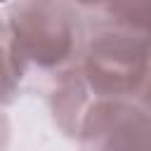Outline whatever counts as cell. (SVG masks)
Segmentation results:
<instances>
[{"mask_svg": "<svg viewBox=\"0 0 151 151\" xmlns=\"http://www.w3.org/2000/svg\"><path fill=\"white\" fill-rule=\"evenodd\" d=\"M7 142V120H5V116H2V111H0V146Z\"/></svg>", "mask_w": 151, "mask_h": 151, "instance_id": "cell-9", "label": "cell"}, {"mask_svg": "<svg viewBox=\"0 0 151 151\" xmlns=\"http://www.w3.org/2000/svg\"><path fill=\"white\" fill-rule=\"evenodd\" d=\"M12 52L21 76H54L80 59L85 26L68 0H14L7 9Z\"/></svg>", "mask_w": 151, "mask_h": 151, "instance_id": "cell-1", "label": "cell"}, {"mask_svg": "<svg viewBox=\"0 0 151 151\" xmlns=\"http://www.w3.org/2000/svg\"><path fill=\"white\" fill-rule=\"evenodd\" d=\"M21 80L24 76L12 52V38H9L7 21L0 19V106H7L9 101H14V97L19 94Z\"/></svg>", "mask_w": 151, "mask_h": 151, "instance_id": "cell-5", "label": "cell"}, {"mask_svg": "<svg viewBox=\"0 0 151 151\" xmlns=\"http://www.w3.org/2000/svg\"><path fill=\"white\" fill-rule=\"evenodd\" d=\"M104 17L139 28H151V0H104Z\"/></svg>", "mask_w": 151, "mask_h": 151, "instance_id": "cell-6", "label": "cell"}, {"mask_svg": "<svg viewBox=\"0 0 151 151\" xmlns=\"http://www.w3.org/2000/svg\"><path fill=\"white\" fill-rule=\"evenodd\" d=\"M139 99L151 109V73H149V80H146V85H144V90H142V94H139Z\"/></svg>", "mask_w": 151, "mask_h": 151, "instance_id": "cell-7", "label": "cell"}, {"mask_svg": "<svg viewBox=\"0 0 151 151\" xmlns=\"http://www.w3.org/2000/svg\"><path fill=\"white\" fill-rule=\"evenodd\" d=\"M92 99L94 94L90 92L78 64L54 73V83L50 90V113L54 118V125L66 137H78L83 116Z\"/></svg>", "mask_w": 151, "mask_h": 151, "instance_id": "cell-4", "label": "cell"}, {"mask_svg": "<svg viewBox=\"0 0 151 151\" xmlns=\"http://www.w3.org/2000/svg\"><path fill=\"white\" fill-rule=\"evenodd\" d=\"M68 2H73L76 7H87V9H92V7H101V5H104V0H68Z\"/></svg>", "mask_w": 151, "mask_h": 151, "instance_id": "cell-8", "label": "cell"}, {"mask_svg": "<svg viewBox=\"0 0 151 151\" xmlns=\"http://www.w3.org/2000/svg\"><path fill=\"white\" fill-rule=\"evenodd\" d=\"M76 139L85 149H151V109L139 97H94Z\"/></svg>", "mask_w": 151, "mask_h": 151, "instance_id": "cell-3", "label": "cell"}, {"mask_svg": "<svg viewBox=\"0 0 151 151\" xmlns=\"http://www.w3.org/2000/svg\"><path fill=\"white\" fill-rule=\"evenodd\" d=\"M78 66L94 97H139L151 73V28L104 17L85 28Z\"/></svg>", "mask_w": 151, "mask_h": 151, "instance_id": "cell-2", "label": "cell"}]
</instances>
